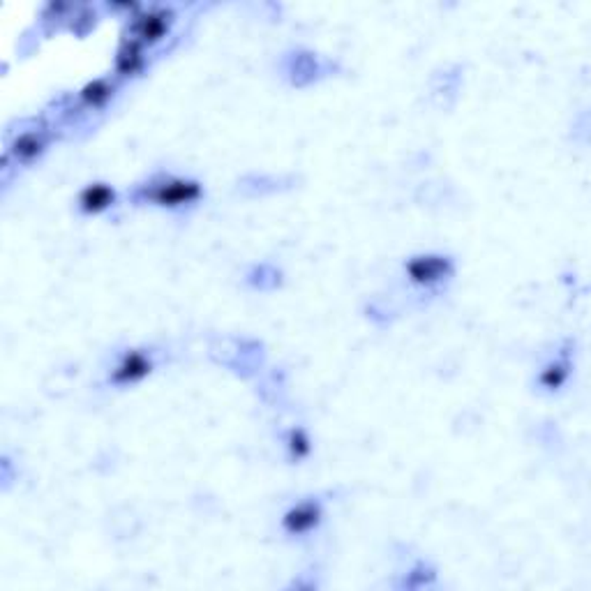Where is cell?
<instances>
[{
  "instance_id": "obj_5",
  "label": "cell",
  "mask_w": 591,
  "mask_h": 591,
  "mask_svg": "<svg viewBox=\"0 0 591 591\" xmlns=\"http://www.w3.org/2000/svg\"><path fill=\"white\" fill-rule=\"evenodd\" d=\"M324 520V508L319 502H301L291 506L282 518V527L291 536L312 534Z\"/></svg>"
},
{
  "instance_id": "obj_6",
  "label": "cell",
  "mask_w": 591,
  "mask_h": 591,
  "mask_svg": "<svg viewBox=\"0 0 591 591\" xmlns=\"http://www.w3.org/2000/svg\"><path fill=\"white\" fill-rule=\"evenodd\" d=\"M46 146H49V137H46L45 129H29V132H21L17 139L12 141L10 155L19 164H30L46 151Z\"/></svg>"
},
{
  "instance_id": "obj_2",
  "label": "cell",
  "mask_w": 591,
  "mask_h": 591,
  "mask_svg": "<svg viewBox=\"0 0 591 591\" xmlns=\"http://www.w3.org/2000/svg\"><path fill=\"white\" fill-rule=\"evenodd\" d=\"M153 370H155V361L151 354L144 349H129L118 358L112 374H109V381L113 386H134L144 381L146 377H151Z\"/></svg>"
},
{
  "instance_id": "obj_7",
  "label": "cell",
  "mask_w": 591,
  "mask_h": 591,
  "mask_svg": "<svg viewBox=\"0 0 591 591\" xmlns=\"http://www.w3.org/2000/svg\"><path fill=\"white\" fill-rule=\"evenodd\" d=\"M146 67V45H141L139 39L128 37L121 45L116 54V72L118 77L129 79L144 72Z\"/></svg>"
},
{
  "instance_id": "obj_1",
  "label": "cell",
  "mask_w": 591,
  "mask_h": 591,
  "mask_svg": "<svg viewBox=\"0 0 591 591\" xmlns=\"http://www.w3.org/2000/svg\"><path fill=\"white\" fill-rule=\"evenodd\" d=\"M201 196H204V187H201L199 180L192 179H180V176H155L153 180H148L146 185H141L139 199L148 201L153 206L160 208H187L199 204Z\"/></svg>"
},
{
  "instance_id": "obj_10",
  "label": "cell",
  "mask_w": 591,
  "mask_h": 591,
  "mask_svg": "<svg viewBox=\"0 0 591 591\" xmlns=\"http://www.w3.org/2000/svg\"><path fill=\"white\" fill-rule=\"evenodd\" d=\"M569 368L570 365L566 361H553L550 365H545L541 372L543 388H547V391L562 388V386L566 384V379H569Z\"/></svg>"
},
{
  "instance_id": "obj_11",
  "label": "cell",
  "mask_w": 591,
  "mask_h": 591,
  "mask_svg": "<svg viewBox=\"0 0 591 591\" xmlns=\"http://www.w3.org/2000/svg\"><path fill=\"white\" fill-rule=\"evenodd\" d=\"M285 444H287V451H289L291 460H305L307 455H310V451H312V441H310V437L305 435V429H301V428L289 429V435H287Z\"/></svg>"
},
{
  "instance_id": "obj_9",
  "label": "cell",
  "mask_w": 591,
  "mask_h": 591,
  "mask_svg": "<svg viewBox=\"0 0 591 591\" xmlns=\"http://www.w3.org/2000/svg\"><path fill=\"white\" fill-rule=\"evenodd\" d=\"M116 96V86L106 79H96V81H88L84 88L79 90V102L86 109H104L109 102Z\"/></svg>"
},
{
  "instance_id": "obj_8",
  "label": "cell",
  "mask_w": 591,
  "mask_h": 591,
  "mask_svg": "<svg viewBox=\"0 0 591 591\" xmlns=\"http://www.w3.org/2000/svg\"><path fill=\"white\" fill-rule=\"evenodd\" d=\"M116 204V192L112 185L106 183H90L86 185L81 195H79V208L86 215H100V212L109 211Z\"/></svg>"
},
{
  "instance_id": "obj_3",
  "label": "cell",
  "mask_w": 591,
  "mask_h": 591,
  "mask_svg": "<svg viewBox=\"0 0 591 591\" xmlns=\"http://www.w3.org/2000/svg\"><path fill=\"white\" fill-rule=\"evenodd\" d=\"M404 271L412 285L429 289L444 282L453 273V266L446 257H439V254H420V257L409 259Z\"/></svg>"
},
{
  "instance_id": "obj_4",
  "label": "cell",
  "mask_w": 591,
  "mask_h": 591,
  "mask_svg": "<svg viewBox=\"0 0 591 591\" xmlns=\"http://www.w3.org/2000/svg\"><path fill=\"white\" fill-rule=\"evenodd\" d=\"M173 26V12L160 10H146L132 19V37L139 39L141 45H157L169 35Z\"/></svg>"
}]
</instances>
